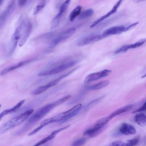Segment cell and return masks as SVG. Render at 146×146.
Here are the masks:
<instances>
[{
    "mask_svg": "<svg viewBox=\"0 0 146 146\" xmlns=\"http://www.w3.org/2000/svg\"><path fill=\"white\" fill-rule=\"evenodd\" d=\"M58 106L56 101L48 104L40 108L36 112L31 116L28 119L25 125L17 131V133L20 135L25 132L35 122L41 119L53 108Z\"/></svg>",
    "mask_w": 146,
    "mask_h": 146,
    "instance_id": "1",
    "label": "cell"
},
{
    "mask_svg": "<svg viewBox=\"0 0 146 146\" xmlns=\"http://www.w3.org/2000/svg\"><path fill=\"white\" fill-rule=\"evenodd\" d=\"M33 111V109H30L6 122L0 127V134L19 125L32 114Z\"/></svg>",
    "mask_w": 146,
    "mask_h": 146,
    "instance_id": "2",
    "label": "cell"
},
{
    "mask_svg": "<svg viewBox=\"0 0 146 146\" xmlns=\"http://www.w3.org/2000/svg\"><path fill=\"white\" fill-rule=\"evenodd\" d=\"M77 63V61L75 60L68 62L52 69L40 72L38 74V75L39 76H43L56 74L72 66Z\"/></svg>",
    "mask_w": 146,
    "mask_h": 146,
    "instance_id": "3",
    "label": "cell"
},
{
    "mask_svg": "<svg viewBox=\"0 0 146 146\" xmlns=\"http://www.w3.org/2000/svg\"><path fill=\"white\" fill-rule=\"evenodd\" d=\"M76 31L74 27L68 28L61 33L52 41V44L55 46L66 40L71 36Z\"/></svg>",
    "mask_w": 146,
    "mask_h": 146,
    "instance_id": "4",
    "label": "cell"
},
{
    "mask_svg": "<svg viewBox=\"0 0 146 146\" xmlns=\"http://www.w3.org/2000/svg\"><path fill=\"white\" fill-rule=\"evenodd\" d=\"M103 38L102 35H90L80 38L77 42V44L79 46H85L98 41Z\"/></svg>",
    "mask_w": 146,
    "mask_h": 146,
    "instance_id": "5",
    "label": "cell"
},
{
    "mask_svg": "<svg viewBox=\"0 0 146 146\" xmlns=\"http://www.w3.org/2000/svg\"><path fill=\"white\" fill-rule=\"evenodd\" d=\"M111 70L105 69L100 72L90 74L87 76L84 80V82L88 83L108 76Z\"/></svg>",
    "mask_w": 146,
    "mask_h": 146,
    "instance_id": "6",
    "label": "cell"
},
{
    "mask_svg": "<svg viewBox=\"0 0 146 146\" xmlns=\"http://www.w3.org/2000/svg\"><path fill=\"white\" fill-rule=\"evenodd\" d=\"M15 7V1H11L9 3L5 10L2 13L0 17V26L4 23L7 18L14 11Z\"/></svg>",
    "mask_w": 146,
    "mask_h": 146,
    "instance_id": "7",
    "label": "cell"
},
{
    "mask_svg": "<svg viewBox=\"0 0 146 146\" xmlns=\"http://www.w3.org/2000/svg\"><path fill=\"white\" fill-rule=\"evenodd\" d=\"M37 58H33L28 59L20 62L16 64L6 68L2 70L0 73V75L3 76L8 72L15 70L28 63L32 62L36 60Z\"/></svg>",
    "mask_w": 146,
    "mask_h": 146,
    "instance_id": "8",
    "label": "cell"
},
{
    "mask_svg": "<svg viewBox=\"0 0 146 146\" xmlns=\"http://www.w3.org/2000/svg\"><path fill=\"white\" fill-rule=\"evenodd\" d=\"M125 27L122 26H117L110 27L105 30L102 35L104 37L112 35L118 34L125 32Z\"/></svg>",
    "mask_w": 146,
    "mask_h": 146,
    "instance_id": "9",
    "label": "cell"
},
{
    "mask_svg": "<svg viewBox=\"0 0 146 146\" xmlns=\"http://www.w3.org/2000/svg\"><path fill=\"white\" fill-rule=\"evenodd\" d=\"M145 41L146 39L144 38L140 40L135 43L123 46L116 50L115 52V54H118L125 52L129 49L139 47L143 44Z\"/></svg>",
    "mask_w": 146,
    "mask_h": 146,
    "instance_id": "10",
    "label": "cell"
},
{
    "mask_svg": "<svg viewBox=\"0 0 146 146\" xmlns=\"http://www.w3.org/2000/svg\"><path fill=\"white\" fill-rule=\"evenodd\" d=\"M122 1V0L118 1L114 6L112 9L110 11L105 15L99 18L93 22V23L90 25V28H92L94 27L100 22L109 17L111 15L115 13L120 6Z\"/></svg>",
    "mask_w": 146,
    "mask_h": 146,
    "instance_id": "11",
    "label": "cell"
},
{
    "mask_svg": "<svg viewBox=\"0 0 146 146\" xmlns=\"http://www.w3.org/2000/svg\"><path fill=\"white\" fill-rule=\"evenodd\" d=\"M119 130L121 133L127 135H134L136 133V130L133 125L125 123L121 125Z\"/></svg>",
    "mask_w": 146,
    "mask_h": 146,
    "instance_id": "12",
    "label": "cell"
},
{
    "mask_svg": "<svg viewBox=\"0 0 146 146\" xmlns=\"http://www.w3.org/2000/svg\"><path fill=\"white\" fill-rule=\"evenodd\" d=\"M32 29V26L31 23L28 22L26 25L25 30L19 41V45L20 47L23 46L28 39L31 33Z\"/></svg>",
    "mask_w": 146,
    "mask_h": 146,
    "instance_id": "13",
    "label": "cell"
},
{
    "mask_svg": "<svg viewBox=\"0 0 146 146\" xmlns=\"http://www.w3.org/2000/svg\"><path fill=\"white\" fill-rule=\"evenodd\" d=\"M104 126L100 128L94 127L93 128L84 132L83 135L90 137H95L100 133L104 129Z\"/></svg>",
    "mask_w": 146,
    "mask_h": 146,
    "instance_id": "14",
    "label": "cell"
},
{
    "mask_svg": "<svg viewBox=\"0 0 146 146\" xmlns=\"http://www.w3.org/2000/svg\"><path fill=\"white\" fill-rule=\"evenodd\" d=\"M134 121L138 125L142 127H144L146 125V117L145 114L143 113H140L136 114L134 117Z\"/></svg>",
    "mask_w": 146,
    "mask_h": 146,
    "instance_id": "15",
    "label": "cell"
},
{
    "mask_svg": "<svg viewBox=\"0 0 146 146\" xmlns=\"http://www.w3.org/2000/svg\"><path fill=\"white\" fill-rule=\"evenodd\" d=\"M133 106L131 104L123 106L115 111L110 115L113 118L119 114L126 112L131 110Z\"/></svg>",
    "mask_w": 146,
    "mask_h": 146,
    "instance_id": "16",
    "label": "cell"
},
{
    "mask_svg": "<svg viewBox=\"0 0 146 146\" xmlns=\"http://www.w3.org/2000/svg\"><path fill=\"white\" fill-rule=\"evenodd\" d=\"M112 119L110 115L102 118L97 121L94 127L98 128L102 127L104 126Z\"/></svg>",
    "mask_w": 146,
    "mask_h": 146,
    "instance_id": "17",
    "label": "cell"
},
{
    "mask_svg": "<svg viewBox=\"0 0 146 146\" xmlns=\"http://www.w3.org/2000/svg\"><path fill=\"white\" fill-rule=\"evenodd\" d=\"M81 7L78 5L71 12L69 17L70 21H73L77 16L80 15L81 13Z\"/></svg>",
    "mask_w": 146,
    "mask_h": 146,
    "instance_id": "18",
    "label": "cell"
},
{
    "mask_svg": "<svg viewBox=\"0 0 146 146\" xmlns=\"http://www.w3.org/2000/svg\"><path fill=\"white\" fill-rule=\"evenodd\" d=\"M110 83L109 80H105L96 84L90 88L91 90H98L107 86Z\"/></svg>",
    "mask_w": 146,
    "mask_h": 146,
    "instance_id": "19",
    "label": "cell"
},
{
    "mask_svg": "<svg viewBox=\"0 0 146 146\" xmlns=\"http://www.w3.org/2000/svg\"><path fill=\"white\" fill-rule=\"evenodd\" d=\"M94 13V11L92 9H86L80 13L79 15V19H83L92 16Z\"/></svg>",
    "mask_w": 146,
    "mask_h": 146,
    "instance_id": "20",
    "label": "cell"
},
{
    "mask_svg": "<svg viewBox=\"0 0 146 146\" xmlns=\"http://www.w3.org/2000/svg\"><path fill=\"white\" fill-rule=\"evenodd\" d=\"M62 16L58 13L52 19L50 25V29H53L56 28L59 25Z\"/></svg>",
    "mask_w": 146,
    "mask_h": 146,
    "instance_id": "21",
    "label": "cell"
},
{
    "mask_svg": "<svg viewBox=\"0 0 146 146\" xmlns=\"http://www.w3.org/2000/svg\"><path fill=\"white\" fill-rule=\"evenodd\" d=\"M70 1L67 0L64 2L61 5L59 12L58 14L62 16L70 4Z\"/></svg>",
    "mask_w": 146,
    "mask_h": 146,
    "instance_id": "22",
    "label": "cell"
},
{
    "mask_svg": "<svg viewBox=\"0 0 146 146\" xmlns=\"http://www.w3.org/2000/svg\"><path fill=\"white\" fill-rule=\"evenodd\" d=\"M46 3V1H42L35 8L33 11V15H35L38 13L45 7Z\"/></svg>",
    "mask_w": 146,
    "mask_h": 146,
    "instance_id": "23",
    "label": "cell"
},
{
    "mask_svg": "<svg viewBox=\"0 0 146 146\" xmlns=\"http://www.w3.org/2000/svg\"><path fill=\"white\" fill-rule=\"evenodd\" d=\"M49 88L47 84L40 86L35 90L32 92L34 95H37L44 92Z\"/></svg>",
    "mask_w": 146,
    "mask_h": 146,
    "instance_id": "24",
    "label": "cell"
},
{
    "mask_svg": "<svg viewBox=\"0 0 146 146\" xmlns=\"http://www.w3.org/2000/svg\"><path fill=\"white\" fill-rule=\"evenodd\" d=\"M55 136V135L51 134L50 135L39 141L33 146H39L42 145L52 139Z\"/></svg>",
    "mask_w": 146,
    "mask_h": 146,
    "instance_id": "25",
    "label": "cell"
},
{
    "mask_svg": "<svg viewBox=\"0 0 146 146\" xmlns=\"http://www.w3.org/2000/svg\"><path fill=\"white\" fill-rule=\"evenodd\" d=\"M139 137H137L128 140L127 143L129 146H136L139 143Z\"/></svg>",
    "mask_w": 146,
    "mask_h": 146,
    "instance_id": "26",
    "label": "cell"
},
{
    "mask_svg": "<svg viewBox=\"0 0 146 146\" xmlns=\"http://www.w3.org/2000/svg\"><path fill=\"white\" fill-rule=\"evenodd\" d=\"M85 139L84 138L78 139L73 142L71 146H82L85 143Z\"/></svg>",
    "mask_w": 146,
    "mask_h": 146,
    "instance_id": "27",
    "label": "cell"
},
{
    "mask_svg": "<svg viewBox=\"0 0 146 146\" xmlns=\"http://www.w3.org/2000/svg\"><path fill=\"white\" fill-rule=\"evenodd\" d=\"M69 126V125H68L64 127H62L60 128L57 130H56L53 131L51 134L54 135H56V134L57 133L60 132L63 130L66 129L68 128Z\"/></svg>",
    "mask_w": 146,
    "mask_h": 146,
    "instance_id": "28",
    "label": "cell"
},
{
    "mask_svg": "<svg viewBox=\"0 0 146 146\" xmlns=\"http://www.w3.org/2000/svg\"><path fill=\"white\" fill-rule=\"evenodd\" d=\"M122 143L121 141L117 140L112 142L109 146H120Z\"/></svg>",
    "mask_w": 146,
    "mask_h": 146,
    "instance_id": "29",
    "label": "cell"
},
{
    "mask_svg": "<svg viewBox=\"0 0 146 146\" xmlns=\"http://www.w3.org/2000/svg\"><path fill=\"white\" fill-rule=\"evenodd\" d=\"M138 22H137L135 23H134L133 24H131L130 25L127 27H125V31H126L128 30H130L132 28H133L136 25H137L138 24Z\"/></svg>",
    "mask_w": 146,
    "mask_h": 146,
    "instance_id": "30",
    "label": "cell"
},
{
    "mask_svg": "<svg viewBox=\"0 0 146 146\" xmlns=\"http://www.w3.org/2000/svg\"><path fill=\"white\" fill-rule=\"evenodd\" d=\"M146 102H145V103L143 104V105L140 108H138L137 110L134 111L133 112V113H135L138 112H139L140 111H141L143 110H145L146 108Z\"/></svg>",
    "mask_w": 146,
    "mask_h": 146,
    "instance_id": "31",
    "label": "cell"
},
{
    "mask_svg": "<svg viewBox=\"0 0 146 146\" xmlns=\"http://www.w3.org/2000/svg\"><path fill=\"white\" fill-rule=\"evenodd\" d=\"M28 1L26 0H19L18 1V5L21 7H23L27 3Z\"/></svg>",
    "mask_w": 146,
    "mask_h": 146,
    "instance_id": "32",
    "label": "cell"
},
{
    "mask_svg": "<svg viewBox=\"0 0 146 146\" xmlns=\"http://www.w3.org/2000/svg\"><path fill=\"white\" fill-rule=\"evenodd\" d=\"M8 114V113L7 110H5L1 112L0 113V121L4 116Z\"/></svg>",
    "mask_w": 146,
    "mask_h": 146,
    "instance_id": "33",
    "label": "cell"
},
{
    "mask_svg": "<svg viewBox=\"0 0 146 146\" xmlns=\"http://www.w3.org/2000/svg\"><path fill=\"white\" fill-rule=\"evenodd\" d=\"M120 146H129L127 143H122Z\"/></svg>",
    "mask_w": 146,
    "mask_h": 146,
    "instance_id": "34",
    "label": "cell"
},
{
    "mask_svg": "<svg viewBox=\"0 0 146 146\" xmlns=\"http://www.w3.org/2000/svg\"><path fill=\"white\" fill-rule=\"evenodd\" d=\"M4 1L3 0H0V7L2 5Z\"/></svg>",
    "mask_w": 146,
    "mask_h": 146,
    "instance_id": "35",
    "label": "cell"
},
{
    "mask_svg": "<svg viewBox=\"0 0 146 146\" xmlns=\"http://www.w3.org/2000/svg\"><path fill=\"white\" fill-rule=\"evenodd\" d=\"M1 105L0 104V107H1Z\"/></svg>",
    "mask_w": 146,
    "mask_h": 146,
    "instance_id": "36",
    "label": "cell"
}]
</instances>
